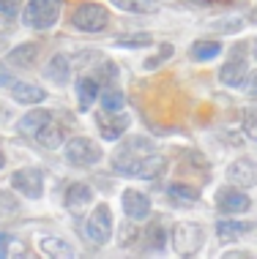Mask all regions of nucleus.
<instances>
[{
  "label": "nucleus",
  "mask_w": 257,
  "mask_h": 259,
  "mask_svg": "<svg viewBox=\"0 0 257 259\" xmlns=\"http://www.w3.org/2000/svg\"><path fill=\"white\" fill-rule=\"evenodd\" d=\"M52 123V112H47V109H33V112H27V115L19 120V128H22V134L25 137H30V139H36V134L44 125H50Z\"/></svg>",
  "instance_id": "9b49d317"
},
{
  "label": "nucleus",
  "mask_w": 257,
  "mask_h": 259,
  "mask_svg": "<svg viewBox=\"0 0 257 259\" xmlns=\"http://www.w3.org/2000/svg\"><path fill=\"white\" fill-rule=\"evenodd\" d=\"M60 139H63V134H60V125L55 123V120H52L50 125H44V128L36 134V142L44 145V148H58Z\"/></svg>",
  "instance_id": "a211bd4d"
},
{
  "label": "nucleus",
  "mask_w": 257,
  "mask_h": 259,
  "mask_svg": "<svg viewBox=\"0 0 257 259\" xmlns=\"http://www.w3.org/2000/svg\"><path fill=\"white\" fill-rule=\"evenodd\" d=\"M71 22L85 33H99L107 27V9L101 3H77L71 14Z\"/></svg>",
  "instance_id": "7ed1b4c3"
},
{
  "label": "nucleus",
  "mask_w": 257,
  "mask_h": 259,
  "mask_svg": "<svg viewBox=\"0 0 257 259\" xmlns=\"http://www.w3.org/2000/svg\"><path fill=\"white\" fill-rule=\"evenodd\" d=\"M227 180H230V183H235L238 188L254 186V183H257V166H254V161L238 158V161L230 166V169H227Z\"/></svg>",
  "instance_id": "1a4fd4ad"
},
{
  "label": "nucleus",
  "mask_w": 257,
  "mask_h": 259,
  "mask_svg": "<svg viewBox=\"0 0 257 259\" xmlns=\"http://www.w3.org/2000/svg\"><path fill=\"white\" fill-rule=\"evenodd\" d=\"M109 232H113V215H109V207L107 205H99L90 213L88 219V227H85V235L90 243L96 246H104L109 240Z\"/></svg>",
  "instance_id": "39448f33"
},
{
  "label": "nucleus",
  "mask_w": 257,
  "mask_h": 259,
  "mask_svg": "<svg viewBox=\"0 0 257 259\" xmlns=\"http://www.w3.org/2000/svg\"><path fill=\"white\" fill-rule=\"evenodd\" d=\"M167 197L175 202H197L200 199V188L186 186V183H170L167 186Z\"/></svg>",
  "instance_id": "dca6fc26"
},
{
  "label": "nucleus",
  "mask_w": 257,
  "mask_h": 259,
  "mask_svg": "<svg viewBox=\"0 0 257 259\" xmlns=\"http://www.w3.org/2000/svg\"><path fill=\"white\" fill-rule=\"evenodd\" d=\"M63 0H30L25 9V22L36 30H47L58 22Z\"/></svg>",
  "instance_id": "f03ea898"
},
{
  "label": "nucleus",
  "mask_w": 257,
  "mask_h": 259,
  "mask_svg": "<svg viewBox=\"0 0 257 259\" xmlns=\"http://www.w3.org/2000/svg\"><path fill=\"white\" fill-rule=\"evenodd\" d=\"M126 128H129V117L126 115H118V117H113V120L101 123V137L104 139H118Z\"/></svg>",
  "instance_id": "412c9836"
},
{
  "label": "nucleus",
  "mask_w": 257,
  "mask_h": 259,
  "mask_svg": "<svg viewBox=\"0 0 257 259\" xmlns=\"http://www.w3.org/2000/svg\"><path fill=\"white\" fill-rule=\"evenodd\" d=\"M148 41H151V36L137 33V36H129V38H118V47H145Z\"/></svg>",
  "instance_id": "c85d7f7f"
},
{
  "label": "nucleus",
  "mask_w": 257,
  "mask_h": 259,
  "mask_svg": "<svg viewBox=\"0 0 257 259\" xmlns=\"http://www.w3.org/2000/svg\"><path fill=\"white\" fill-rule=\"evenodd\" d=\"M17 213V199L9 191H0V219H9V215Z\"/></svg>",
  "instance_id": "bb28decb"
},
{
  "label": "nucleus",
  "mask_w": 257,
  "mask_h": 259,
  "mask_svg": "<svg viewBox=\"0 0 257 259\" xmlns=\"http://www.w3.org/2000/svg\"><path fill=\"white\" fill-rule=\"evenodd\" d=\"M90 199H93V191L85 186V183H71L66 191V207L74 210V213H80L85 205H90Z\"/></svg>",
  "instance_id": "ddd939ff"
},
{
  "label": "nucleus",
  "mask_w": 257,
  "mask_h": 259,
  "mask_svg": "<svg viewBox=\"0 0 257 259\" xmlns=\"http://www.w3.org/2000/svg\"><path fill=\"white\" fill-rule=\"evenodd\" d=\"M11 96L17 101H22V104H39V101H44V90L36 88V85H25V82H19V85H11Z\"/></svg>",
  "instance_id": "2eb2a0df"
},
{
  "label": "nucleus",
  "mask_w": 257,
  "mask_h": 259,
  "mask_svg": "<svg viewBox=\"0 0 257 259\" xmlns=\"http://www.w3.org/2000/svg\"><path fill=\"white\" fill-rule=\"evenodd\" d=\"M11 79H14V76H11L9 71H6L3 66H0V85H11Z\"/></svg>",
  "instance_id": "473e14b6"
},
{
  "label": "nucleus",
  "mask_w": 257,
  "mask_h": 259,
  "mask_svg": "<svg viewBox=\"0 0 257 259\" xmlns=\"http://www.w3.org/2000/svg\"><path fill=\"white\" fill-rule=\"evenodd\" d=\"M123 210H126L129 219L142 221V219L151 215V199L145 197V194H140V191H126L123 194Z\"/></svg>",
  "instance_id": "9d476101"
},
{
  "label": "nucleus",
  "mask_w": 257,
  "mask_h": 259,
  "mask_svg": "<svg viewBox=\"0 0 257 259\" xmlns=\"http://www.w3.org/2000/svg\"><path fill=\"white\" fill-rule=\"evenodd\" d=\"M252 224L249 221H222L219 227H216V232L222 237H233V235H246V232H252Z\"/></svg>",
  "instance_id": "b1692460"
},
{
  "label": "nucleus",
  "mask_w": 257,
  "mask_h": 259,
  "mask_svg": "<svg viewBox=\"0 0 257 259\" xmlns=\"http://www.w3.org/2000/svg\"><path fill=\"white\" fill-rule=\"evenodd\" d=\"M172 246L175 251H180L183 256H192L194 251L203 246V229L197 224H178L172 229Z\"/></svg>",
  "instance_id": "423d86ee"
},
{
  "label": "nucleus",
  "mask_w": 257,
  "mask_h": 259,
  "mask_svg": "<svg viewBox=\"0 0 257 259\" xmlns=\"http://www.w3.org/2000/svg\"><path fill=\"white\" fill-rule=\"evenodd\" d=\"M19 3H22V0H0V14H3V17H17Z\"/></svg>",
  "instance_id": "c756f323"
},
{
  "label": "nucleus",
  "mask_w": 257,
  "mask_h": 259,
  "mask_svg": "<svg viewBox=\"0 0 257 259\" xmlns=\"http://www.w3.org/2000/svg\"><path fill=\"white\" fill-rule=\"evenodd\" d=\"M216 207L222 213H244L252 207V199L246 194L235 191V188H219L216 191Z\"/></svg>",
  "instance_id": "6e6552de"
},
{
  "label": "nucleus",
  "mask_w": 257,
  "mask_h": 259,
  "mask_svg": "<svg viewBox=\"0 0 257 259\" xmlns=\"http://www.w3.org/2000/svg\"><path fill=\"white\" fill-rule=\"evenodd\" d=\"M249 93H252V96H257V74L252 76V79H249Z\"/></svg>",
  "instance_id": "72a5a7b5"
},
{
  "label": "nucleus",
  "mask_w": 257,
  "mask_h": 259,
  "mask_svg": "<svg viewBox=\"0 0 257 259\" xmlns=\"http://www.w3.org/2000/svg\"><path fill=\"white\" fill-rule=\"evenodd\" d=\"M11 186L19 194H25L27 199H39L41 191H44V175L39 169H19L11 175Z\"/></svg>",
  "instance_id": "0eeeda50"
},
{
  "label": "nucleus",
  "mask_w": 257,
  "mask_h": 259,
  "mask_svg": "<svg viewBox=\"0 0 257 259\" xmlns=\"http://www.w3.org/2000/svg\"><path fill=\"white\" fill-rule=\"evenodd\" d=\"M96 93H99V88H96V79H90V76H82L77 82V99H80V107L88 109L90 104L96 101Z\"/></svg>",
  "instance_id": "f3484780"
},
{
  "label": "nucleus",
  "mask_w": 257,
  "mask_h": 259,
  "mask_svg": "<svg viewBox=\"0 0 257 259\" xmlns=\"http://www.w3.org/2000/svg\"><path fill=\"white\" fill-rule=\"evenodd\" d=\"M164 166H167V158H164L162 153L154 148V142H148L145 137H131L113 156V169L118 175H129V178L154 180L164 172Z\"/></svg>",
  "instance_id": "f257e3e1"
},
{
  "label": "nucleus",
  "mask_w": 257,
  "mask_h": 259,
  "mask_svg": "<svg viewBox=\"0 0 257 259\" xmlns=\"http://www.w3.org/2000/svg\"><path fill=\"white\" fill-rule=\"evenodd\" d=\"M101 104H104V109H107V112H118V109H123L126 99H123V93L118 88H107V90H104V96H101Z\"/></svg>",
  "instance_id": "a878e982"
},
{
  "label": "nucleus",
  "mask_w": 257,
  "mask_h": 259,
  "mask_svg": "<svg viewBox=\"0 0 257 259\" xmlns=\"http://www.w3.org/2000/svg\"><path fill=\"white\" fill-rule=\"evenodd\" d=\"M164 243H167V232L162 229V224H151V227L145 229V246L151 251H162Z\"/></svg>",
  "instance_id": "6ab92c4d"
},
{
  "label": "nucleus",
  "mask_w": 257,
  "mask_h": 259,
  "mask_svg": "<svg viewBox=\"0 0 257 259\" xmlns=\"http://www.w3.org/2000/svg\"><path fill=\"white\" fill-rule=\"evenodd\" d=\"M41 251L50 254V256H71L74 254L71 246L63 240H58V237H44V240H41Z\"/></svg>",
  "instance_id": "5701e85b"
},
{
  "label": "nucleus",
  "mask_w": 257,
  "mask_h": 259,
  "mask_svg": "<svg viewBox=\"0 0 257 259\" xmlns=\"http://www.w3.org/2000/svg\"><path fill=\"white\" fill-rule=\"evenodd\" d=\"M244 76H246V60L241 58V55H235L233 60H227L219 71V79L230 88H238L241 82H244Z\"/></svg>",
  "instance_id": "f8f14e48"
},
{
  "label": "nucleus",
  "mask_w": 257,
  "mask_h": 259,
  "mask_svg": "<svg viewBox=\"0 0 257 259\" xmlns=\"http://www.w3.org/2000/svg\"><path fill=\"white\" fill-rule=\"evenodd\" d=\"M66 158L71 161L74 166H90L101 158V150H99V145L90 142V139L74 137V139H68V145H66Z\"/></svg>",
  "instance_id": "20e7f679"
},
{
  "label": "nucleus",
  "mask_w": 257,
  "mask_h": 259,
  "mask_svg": "<svg viewBox=\"0 0 257 259\" xmlns=\"http://www.w3.org/2000/svg\"><path fill=\"white\" fill-rule=\"evenodd\" d=\"M9 243H11L9 235H0V256H9Z\"/></svg>",
  "instance_id": "2f4dec72"
},
{
  "label": "nucleus",
  "mask_w": 257,
  "mask_h": 259,
  "mask_svg": "<svg viewBox=\"0 0 257 259\" xmlns=\"http://www.w3.org/2000/svg\"><path fill=\"white\" fill-rule=\"evenodd\" d=\"M244 131L252 139H257V109H246L244 112Z\"/></svg>",
  "instance_id": "cd10ccee"
},
{
  "label": "nucleus",
  "mask_w": 257,
  "mask_h": 259,
  "mask_svg": "<svg viewBox=\"0 0 257 259\" xmlns=\"http://www.w3.org/2000/svg\"><path fill=\"white\" fill-rule=\"evenodd\" d=\"M170 52H172V47H162V52H159L154 60H148V63H145V68H156L162 60H167V55H170Z\"/></svg>",
  "instance_id": "7c9ffc66"
},
{
  "label": "nucleus",
  "mask_w": 257,
  "mask_h": 259,
  "mask_svg": "<svg viewBox=\"0 0 257 259\" xmlns=\"http://www.w3.org/2000/svg\"><path fill=\"white\" fill-rule=\"evenodd\" d=\"M36 55H39L36 44H22V47H17V50L9 52V63H14V66H19V68H30L33 63H36Z\"/></svg>",
  "instance_id": "4468645a"
},
{
  "label": "nucleus",
  "mask_w": 257,
  "mask_h": 259,
  "mask_svg": "<svg viewBox=\"0 0 257 259\" xmlns=\"http://www.w3.org/2000/svg\"><path fill=\"white\" fill-rule=\"evenodd\" d=\"M3 164H6V158H3V153H0V169H3Z\"/></svg>",
  "instance_id": "f704fd0d"
},
{
  "label": "nucleus",
  "mask_w": 257,
  "mask_h": 259,
  "mask_svg": "<svg viewBox=\"0 0 257 259\" xmlns=\"http://www.w3.org/2000/svg\"><path fill=\"white\" fill-rule=\"evenodd\" d=\"M219 52H222L219 41H194L192 44V55L197 60H211V58H216Z\"/></svg>",
  "instance_id": "4be33fe9"
},
{
  "label": "nucleus",
  "mask_w": 257,
  "mask_h": 259,
  "mask_svg": "<svg viewBox=\"0 0 257 259\" xmlns=\"http://www.w3.org/2000/svg\"><path fill=\"white\" fill-rule=\"evenodd\" d=\"M113 3L118 6V9L129 11V14H151V11L159 9L154 0H113Z\"/></svg>",
  "instance_id": "aec40b11"
},
{
  "label": "nucleus",
  "mask_w": 257,
  "mask_h": 259,
  "mask_svg": "<svg viewBox=\"0 0 257 259\" xmlns=\"http://www.w3.org/2000/svg\"><path fill=\"white\" fill-rule=\"evenodd\" d=\"M47 74H50L55 82H66L68 79V60L63 58V55H55L50 68H47Z\"/></svg>",
  "instance_id": "393cba45"
}]
</instances>
